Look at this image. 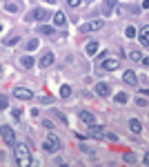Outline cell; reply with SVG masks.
<instances>
[{"label":"cell","instance_id":"1f68e13d","mask_svg":"<svg viewBox=\"0 0 149 167\" xmlns=\"http://www.w3.org/2000/svg\"><path fill=\"white\" fill-rule=\"evenodd\" d=\"M49 2H56V0H49Z\"/></svg>","mask_w":149,"mask_h":167},{"label":"cell","instance_id":"ac0fdd59","mask_svg":"<svg viewBox=\"0 0 149 167\" xmlns=\"http://www.w3.org/2000/svg\"><path fill=\"white\" fill-rule=\"evenodd\" d=\"M5 9H7V11H11V14H16L18 9H20V5H16V2H9V0H5Z\"/></svg>","mask_w":149,"mask_h":167},{"label":"cell","instance_id":"7c38bea8","mask_svg":"<svg viewBox=\"0 0 149 167\" xmlns=\"http://www.w3.org/2000/svg\"><path fill=\"white\" fill-rule=\"evenodd\" d=\"M53 25L56 27H65V25H67V16H65L62 11H58V14L53 16Z\"/></svg>","mask_w":149,"mask_h":167},{"label":"cell","instance_id":"9c48e42d","mask_svg":"<svg viewBox=\"0 0 149 167\" xmlns=\"http://www.w3.org/2000/svg\"><path fill=\"white\" fill-rule=\"evenodd\" d=\"M78 118H80L85 125H94V123H96V118H94V114H91V111H80Z\"/></svg>","mask_w":149,"mask_h":167},{"label":"cell","instance_id":"5b68a950","mask_svg":"<svg viewBox=\"0 0 149 167\" xmlns=\"http://www.w3.org/2000/svg\"><path fill=\"white\" fill-rule=\"evenodd\" d=\"M102 27V20H91V22H85L80 25V34H91V31H98Z\"/></svg>","mask_w":149,"mask_h":167},{"label":"cell","instance_id":"4dcf8cb0","mask_svg":"<svg viewBox=\"0 0 149 167\" xmlns=\"http://www.w3.org/2000/svg\"><path fill=\"white\" fill-rule=\"evenodd\" d=\"M145 163H147V165H149V154H145Z\"/></svg>","mask_w":149,"mask_h":167},{"label":"cell","instance_id":"5bb4252c","mask_svg":"<svg viewBox=\"0 0 149 167\" xmlns=\"http://www.w3.org/2000/svg\"><path fill=\"white\" fill-rule=\"evenodd\" d=\"M114 5H116V0H105V2H102V16H109Z\"/></svg>","mask_w":149,"mask_h":167},{"label":"cell","instance_id":"ffe728a7","mask_svg":"<svg viewBox=\"0 0 149 167\" xmlns=\"http://www.w3.org/2000/svg\"><path fill=\"white\" fill-rule=\"evenodd\" d=\"M71 96V87L69 85H60V98H69Z\"/></svg>","mask_w":149,"mask_h":167},{"label":"cell","instance_id":"4fadbf2b","mask_svg":"<svg viewBox=\"0 0 149 167\" xmlns=\"http://www.w3.org/2000/svg\"><path fill=\"white\" fill-rule=\"evenodd\" d=\"M94 91L98 96H109V85H105V82H98V85L94 87Z\"/></svg>","mask_w":149,"mask_h":167},{"label":"cell","instance_id":"4316f807","mask_svg":"<svg viewBox=\"0 0 149 167\" xmlns=\"http://www.w3.org/2000/svg\"><path fill=\"white\" fill-rule=\"evenodd\" d=\"M80 149L87 152V154H94V147H89V145H82V143H80Z\"/></svg>","mask_w":149,"mask_h":167},{"label":"cell","instance_id":"44dd1931","mask_svg":"<svg viewBox=\"0 0 149 167\" xmlns=\"http://www.w3.org/2000/svg\"><path fill=\"white\" fill-rule=\"evenodd\" d=\"M40 34H47V36H56V29H53V27H49V25H42V27H40Z\"/></svg>","mask_w":149,"mask_h":167},{"label":"cell","instance_id":"277c9868","mask_svg":"<svg viewBox=\"0 0 149 167\" xmlns=\"http://www.w3.org/2000/svg\"><path fill=\"white\" fill-rule=\"evenodd\" d=\"M118 67H120V60H118V58H107V60L100 62L98 69H102V71H114V69H118Z\"/></svg>","mask_w":149,"mask_h":167},{"label":"cell","instance_id":"52a82bcc","mask_svg":"<svg viewBox=\"0 0 149 167\" xmlns=\"http://www.w3.org/2000/svg\"><path fill=\"white\" fill-rule=\"evenodd\" d=\"M107 134L102 132V127H96V125H89V138H94V141H102Z\"/></svg>","mask_w":149,"mask_h":167},{"label":"cell","instance_id":"cb8c5ba5","mask_svg":"<svg viewBox=\"0 0 149 167\" xmlns=\"http://www.w3.org/2000/svg\"><path fill=\"white\" fill-rule=\"evenodd\" d=\"M129 58H131V60H143V54L138 49H131V51H129Z\"/></svg>","mask_w":149,"mask_h":167},{"label":"cell","instance_id":"30bf717a","mask_svg":"<svg viewBox=\"0 0 149 167\" xmlns=\"http://www.w3.org/2000/svg\"><path fill=\"white\" fill-rule=\"evenodd\" d=\"M123 80L127 82L129 87H136V82H138V78H136L134 71H125V74H123Z\"/></svg>","mask_w":149,"mask_h":167},{"label":"cell","instance_id":"f1b7e54d","mask_svg":"<svg viewBox=\"0 0 149 167\" xmlns=\"http://www.w3.org/2000/svg\"><path fill=\"white\" fill-rule=\"evenodd\" d=\"M125 161H127V163H129V165H131V163H134V161H136V158H134V156H131V154H125Z\"/></svg>","mask_w":149,"mask_h":167},{"label":"cell","instance_id":"8992f818","mask_svg":"<svg viewBox=\"0 0 149 167\" xmlns=\"http://www.w3.org/2000/svg\"><path fill=\"white\" fill-rule=\"evenodd\" d=\"M2 141H5V145H16V134L9 129V125H2Z\"/></svg>","mask_w":149,"mask_h":167},{"label":"cell","instance_id":"484cf974","mask_svg":"<svg viewBox=\"0 0 149 167\" xmlns=\"http://www.w3.org/2000/svg\"><path fill=\"white\" fill-rule=\"evenodd\" d=\"M125 34H127V38H134L138 31H136V27H127V31H125Z\"/></svg>","mask_w":149,"mask_h":167},{"label":"cell","instance_id":"f546056e","mask_svg":"<svg viewBox=\"0 0 149 167\" xmlns=\"http://www.w3.org/2000/svg\"><path fill=\"white\" fill-rule=\"evenodd\" d=\"M143 65H147V67H149V56H143V60H140Z\"/></svg>","mask_w":149,"mask_h":167},{"label":"cell","instance_id":"9a60e30c","mask_svg":"<svg viewBox=\"0 0 149 167\" xmlns=\"http://www.w3.org/2000/svg\"><path fill=\"white\" fill-rule=\"evenodd\" d=\"M140 42L145 45V47H149V25L140 29Z\"/></svg>","mask_w":149,"mask_h":167},{"label":"cell","instance_id":"83f0119b","mask_svg":"<svg viewBox=\"0 0 149 167\" xmlns=\"http://www.w3.org/2000/svg\"><path fill=\"white\" fill-rule=\"evenodd\" d=\"M80 2H82V0H67V5H69V7H78Z\"/></svg>","mask_w":149,"mask_h":167},{"label":"cell","instance_id":"ba28073f","mask_svg":"<svg viewBox=\"0 0 149 167\" xmlns=\"http://www.w3.org/2000/svg\"><path fill=\"white\" fill-rule=\"evenodd\" d=\"M14 96H16V98H20V100H31V98H33V94H31L29 89H25V87L14 89Z\"/></svg>","mask_w":149,"mask_h":167},{"label":"cell","instance_id":"d4e9b609","mask_svg":"<svg viewBox=\"0 0 149 167\" xmlns=\"http://www.w3.org/2000/svg\"><path fill=\"white\" fill-rule=\"evenodd\" d=\"M0 107H2V109H9V98L2 94V96H0Z\"/></svg>","mask_w":149,"mask_h":167},{"label":"cell","instance_id":"3957f363","mask_svg":"<svg viewBox=\"0 0 149 167\" xmlns=\"http://www.w3.org/2000/svg\"><path fill=\"white\" fill-rule=\"evenodd\" d=\"M47 18H49L47 9H33V11L27 14V20H47Z\"/></svg>","mask_w":149,"mask_h":167},{"label":"cell","instance_id":"7402d4cb","mask_svg":"<svg viewBox=\"0 0 149 167\" xmlns=\"http://www.w3.org/2000/svg\"><path fill=\"white\" fill-rule=\"evenodd\" d=\"M116 100H118V103H120V105H125V103H127V100H129V96L125 94V91H118V94H116Z\"/></svg>","mask_w":149,"mask_h":167},{"label":"cell","instance_id":"7a4b0ae2","mask_svg":"<svg viewBox=\"0 0 149 167\" xmlns=\"http://www.w3.org/2000/svg\"><path fill=\"white\" fill-rule=\"evenodd\" d=\"M16 158H18V163L20 165H29L31 163V152L27 149V145H16Z\"/></svg>","mask_w":149,"mask_h":167},{"label":"cell","instance_id":"e0dca14e","mask_svg":"<svg viewBox=\"0 0 149 167\" xmlns=\"http://www.w3.org/2000/svg\"><path fill=\"white\" fill-rule=\"evenodd\" d=\"M20 62H22V67H25V69H31V67H33V58H31L29 54L22 56V60H20Z\"/></svg>","mask_w":149,"mask_h":167},{"label":"cell","instance_id":"603a6c76","mask_svg":"<svg viewBox=\"0 0 149 167\" xmlns=\"http://www.w3.org/2000/svg\"><path fill=\"white\" fill-rule=\"evenodd\" d=\"M38 45H40V42H38V38H31L29 42H27V49L33 51V49H38Z\"/></svg>","mask_w":149,"mask_h":167},{"label":"cell","instance_id":"2e32d148","mask_svg":"<svg viewBox=\"0 0 149 167\" xmlns=\"http://www.w3.org/2000/svg\"><path fill=\"white\" fill-rule=\"evenodd\" d=\"M129 129H131V132H134V134H140V129H143V125H140V123H138V120H136V118H131V120H129Z\"/></svg>","mask_w":149,"mask_h":167},{"label":"cell","instance_id":"6da1fadb","mask_svg":"<svg viewBox=\"0 0 149 167\" xmlns=\"http://www.w3.org/2000/svg\"><path fill=\"white\" fill-rule=\"evenodd\" d=\"M60 147H62V143H60V138L56 136V134H49L47 138H45V143H42V149H45V152H49V154L60 152Z\"/></svg>","mask_w":149,"mask_h":167},{"label":"cell","instance_id":"8fae6325","mask_svg":"<svg viewBox=\"0 0 149 167\" xmlns=\"http://www.w3.org/2000/svg\"><path fill=\"white\" fill-rule=\"evenodd\" d=\"M51 62H53V54H49V51H47V54H42V58L38 60V65H40L42 69H45V67H49Z\"/></svg>","mask_w":149,"mask_h":167},{"label":"cell","instance_id":"d6986e66","mask_svg":"<svg viewBox=\"0 0 149 167\" xmlns=\"http://www.w3.org/2000/svg\"><path fill=\"white\" fill-rule=\"evenodd\" d=\"M96 51H98V42L91 40V42L87 45V54H89V56H96Z\"/></svg>","mask_w":149,"mask_h":167}]
</instances>
